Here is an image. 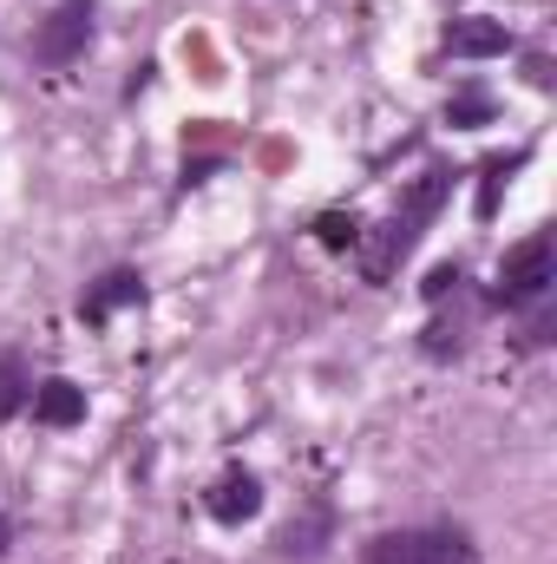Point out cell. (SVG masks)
Instances as JSON below:
<instances>
[{
	"instance_id": "cell-3",
	"label": "cell",
	"mask_w": 557,
	"mask_h": 564,
	"mask_svg": "<svg viewBox=\"0 0 557 564\" xmlns=\"http://www.w3.org/2000/svg\"><path fill=\"white\" fill-rule=\"evenodd\" d=\"M86 40H92V0H59L33 33V59L40 66H73L86 53Z\"/></svg>"
},
{
	"instance_id": "cell-1",
	"label": "cell",
	"mask_w": 557,
	"mask_h": 564,
	"mask_svg": "<svg viewBox=\"0 0 557 564\" xmlns=\"http://www.w3.org/2000/svg\"><path fill=\"white\" fill-rule=\"evenodd\" d=\"M446 191H452V171H446V164H433V171L419 177L414 191H407V204H401V210H394V217L381 224V237L368 243V257H361L368 282H387V276H394V263H401V257L414 250V243H419V230H426V224L439 217Z\"/></svg>"
},
{
	"instance_id": "cell-5",
	"label": "cell",
	"mask_w": 557,
	"mask_h": 564,
	"mask_svg": "<svg viewBox=\"0 0 557 564\" xmlns=\"http://www.w3.org/2000/svg\"><path fill=\"white\" fill-rule=\"evenodd\" d=\"M446 53L452 59H499V53H512V26L485 20V13H459V20H446Z\"/></svg>"
},
{
	"instance_id": "cell-6",
	"label": "cell",
	"mask_w": 557,
	"mask_h": 564,
	"mask_svg": "<svg viewBox=\"0 0 557 564\" xmlns=\"http://www.w3.org/2000/svg\"><path fill=\"white\" fill-rule=\"evenodd\" d=\"M204 506H210V519H217V525H243V519H256V512H263V479L237 466V473H223V479L210 486V499H204Z\"/></svg>"
},
{
	"instance_id": "cell-13",
	"label": "cell",
	"mask_w": 557,
	"mask_h": 564,
	"mask_svg": "<svg viewBox=\"0 0 557 564\" xmlns=\"http://www.w3.org/2000/svg\"><path fill=\"white\" fill-rule=\"evenodd\" d=\"M459 263H439V270H426V282H419V295L426 302H446V295H459Z\"/></svg>"
},
{
	"instance_id": "cell-14",
	"label": "cell",
	"mask_w": 557,
	"mask_h": 564,
	"mask_svg": "<svg viewBox=\"0 0 557 564\" xmlns=\"http://www.w3.org/2000/svg\"><path fill=\"white\" fill-rule=\"evenodd\" d=\"M0 552H7V519H0Z\"/></svg>"
},
{
	"instance_id": "cell-12",
	"label": "cell",
	"mask_w": 557,
	"mask_h": 564,
	"mask_svg": "<svg viewBox=\"0 0 557 564\" xmlns=\"http://www.w3.org/2000/svg\"><path fill=\"white\" fill-rule=\"evenodd\" d=\"M315 237H321L328 250H361V217H354V210H348V217H341V210H321V217H315Z\"/></svg>"
},
{
	"instance_id": "cell-2",
	"label": "cell",
	"mask_w": 557,
	"mask_h": 564,
	"mask_svg": "<svg viewBox=\"0 0 557 564\" xmlns=\"http://www.w3.org/2000/svg\"><path fill=\"white\" fill-rule=\"evenodd\" d=\"M551 282H557V243L538 230V237H525L518 250H505L492 302H499V308H532V302L551 295Z\"/></svg>"
},
{
	"instance_id": "cell-7",
	"label": "cell",
	"mask_w": 557,
	"mask_h": 564,
	"mask_svg": "<svg viewBox=\"0 0 557 564\" xmlns=\"http://www.w3.org/2000/svg\"><path fill=\"white\" fill-rule=\"evenodd\" d=\"M132 302H144V276H139V270H106V276L79 295V315L99 328V322H112V315H119V308H132Z\"/></svg>"
},
{
	"instance_id": "cell-8",
	"label": "cell",
	"mask_w": 557,
	"mask_h": 564,
	"mask_svg": "<svg viewBox=\"0 0 557 564\" xmlns=\"http://www.w3.org/2000/svg\"><path fill=\"white\" fill-rule=\"evenodd\" d=\"M26 408H33V421H40V426H79V421H86V388H79V381H66V375H53V381H40V388H33V401H26Z\"/></svg>"
},
{
	"instance_id": "cell-4",
	"label": "cell",
	"mask_w": 557,
	"mask_h": 564,
	"mask_svg": "<svg viewBox=\"0 0 557 564\" xmlns=\"http://www.w3.org/2000/svg\"><path fill=\"white\" fill-rule=\"evenodd\" d=\"M374 564H479L466 532H401V539H381Z\"/></svg>"
},
{
	"instance_id": "cell-10",
	"label": "cell",
	"mask_w": 557,
	"mask_h": 564,
	"mask_svg": "<svg viewBox=\"0 0 557 564\" xmlns=\"http://www.w3.org/2000/svg\"><path fill=\"white\" fill-rule=\"evenodd\" d=\"M492 112H499V106H492L485 86H459V93L446 99V119H452V126H492Z\"/></svg>"
},
{
	"instance_id": "cell-11",
	"label": "cell",
	"mask_w": 557,
	"mask_h": 564,
	"mask_svg": "<svg viewBox=\"0 0 557 564\" xmlns=\"http://www.w3.org/2000/svg\"><path fill=\"white\" fill-rule=\"evenodd\" d=\"M26 401H33V388H26V361H20V355H0V421L20 414Z\"/></svg>"
},
{
	"instance_id": "cell-9",
	"label": "cell",
	"mask_w": 557,
	"mask_h": 564,
	"mask_svg": "<svg viewBox=\"0 0 557 564\" xmlns=\"http://www.w3.org/2000/svg\"><path fill=\"white\" fill-rule=\"evenodd\" d=\"M532 164V151H505V158H485V171H479V217H499V197H505V184L518 177Z\"/></svg>"
}]
</instances>
